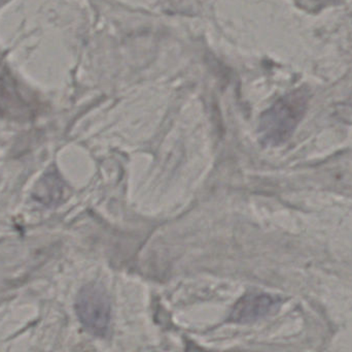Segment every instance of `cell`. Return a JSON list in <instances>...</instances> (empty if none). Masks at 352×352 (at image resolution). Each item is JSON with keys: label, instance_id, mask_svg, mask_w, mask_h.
<instances>
[{"label": "cell", "instance_id": "1", "mask_svg": "<svg viewBox=\"0 0 352 352\" xmlns=\"http://www.w3.org/2000/svg\"><path fill=\"white\" fill-rule=\"evenodd\" d=\"M309 99V90L302 87L278 99L265 112L260 124L263 142L272 146L285 142L303 118Z\"/></svg>", "mask_w": 352, "mask_h": 352}, {"label": "cell", "instance_id": "3", "mask_svg": "<svg viewBox=\"0 0 352 352\" xmlns=\"http://www.w3.org/2000/svg\"><path fill=\"white\" fill-rule=\"evenodd\" d=\"M279 300L263 293H250L237 302L232 310L230 320L248 324L266 318L276 310Z\"/></svg>", "mask_w": 352, "mask_h": 352}, {"label": "cell", "instance_id": "2", "mask_svg": "<svg viewBox=\"0 0 352 352\" xmlns=\"http://www.w3.org/2000/svg\"><path fill=\"white\" fill-rule=\"evenodd\" d=\"M76 314L84 328L96 337L109 335L111 322V300L100 285L85 287L76 299Z\"/></svg>", "mask_w": 352, "mask_h": 352}]
</instances>
